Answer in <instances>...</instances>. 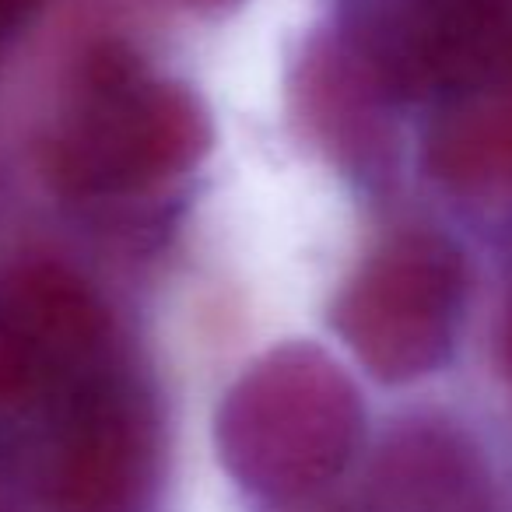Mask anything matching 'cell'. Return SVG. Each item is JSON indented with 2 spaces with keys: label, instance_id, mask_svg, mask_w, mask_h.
<instances>
[{
  "label": "cell",
  "instance_id": "cell-4",
  "mask_svg": "<svg viewBox=\"0 0 512 512\" xmlns=\"http://www.w3.org/2000/svg\"><path fill=\"white\" fill-rule=\"evenodd\" d=\"M162 474L151 400L120 372H102L64 407L46 470L53 512H148Z\"/></svg>",
  "mask_w": 512,
  "mask_h": 512
},
{
  "label": "cell",
  "instance_id": "cell-2",
  "mask_svg": "<svg viewBox=\"0 0 512 512\" xmlns=\"http://www.w3.org/2000/svg\"><path fill=\"white\" fill-rule=\"evenodd\" d=\"M362 432L351 379L309 344L271 351L228 390L218 449L246 488L295 498L334 481Z\"/></svg>",
  "mask_w": 512,
  "mask_h": 512
},
{
  "label": "cell",
  "instance_id": "cell-7",
  "mask_svg": "<svg viewBox=\"0 0 512 512\" xmlns=\"http://www.w3.org/2000/svg\"><path fill=\"white\" fill-rule=\"evenodd\" d=\"M29 4L32 0H0V25L11 22V18H15L22 8H29Z\"/></svg>",
  "mask_w": 512,
  "mask_h": 512
},
{
  "label": "cell",
  "instance_id": "cell-6",
  "mask_svg": "<svg viewBox=\"0 0 512 512\" xmlns=\"http://www.w3.org/2000/svg\"><path fill=\"white\" fill-rule=\"evenodd\" d=\"M428 165L463 193L512 190V36L474 81L449 95L428 134Z\"/></svg>",
  "mask_w": 512,
  "mask_h": 512
},
{
  "label": "cell",
  "instance_id": "cell-1",
  "mask_svg": "<svg viewBox=\"0 0 512 512\" xmlns=\"http://www.w3.org/2000/svg\"><path fill=\"white\" fill-rule=\"evenodd\" d=\"M207 141V116L183 85L141 71L120 50H99L53 127L46 169L67 193L120 197L183 176Z\"/></svg>",
  "mask_w": 512,
  "mask_h": 512
},
{
  "label": "cell",
  "instance_id": "cell-5",
  "mask_svg": "<svg viewBox=\"0 0 512 512\" xmlns=\"http://www.w3.org/2000/svg\"><path fill=\"white\" fill-rule=\"evenodd\" d=\"M109 316L95 292L57 264H29L0 285V407L71 400L109 372Z\"/></svg>",
  "mask_w": 512,
  "mask_h": 512
},
{
  "label": "cell",
  "instance_id": "cell-3",
  "mask_svg": "<svg viewBox=\"0 0 512 512\" xmlns=\"http://www.w3.org/2000/svg\"><path fill=\"white\" fill-rule=\"evenodd\" d=\"M463 260L446 239L407 232L379 246L337 302V330L372 376L411 383L449 358L463 313Z\"/></svg>",
  "mask_w": 512,
  "mask_h": 512
},
{
  "label": "cell",
  "instance_id": "cell-8",
  "mask_svg": "<svg viewBox=\"0 0 512 512\" xmlns=\"http://www.w3.org/2000/svg\"><path fill=\"white\" fill-rule=\"evenodd\" d=\"M509 348H512V341H509Z\"/></svg>",
  "mask_w": 512,
  "mask_h": 512
}]
</instances>
